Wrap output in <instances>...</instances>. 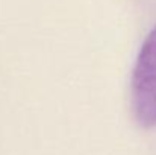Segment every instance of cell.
<instances>
[{"mask_svg": "<svg viewBox=\"0 0 156 155\" xmlns=\"http://www.w3.org/2000/svg\"><path fill=\"white\" fill-rule=\"evenodd\" d=\"M130 105L136 123L144 129L156 126V26L136 55L130 79Z\"/></svg>", "mask_w": 156, "mask_h": 155, "instance_id": "1", "label": "cell"}]
</instances>
